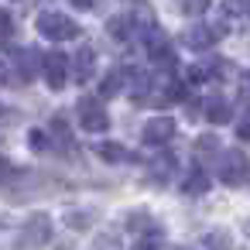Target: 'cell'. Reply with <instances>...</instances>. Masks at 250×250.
<instances>
[{
	"label": "cell",
	"instance_id": "obj_1",
	"mask_svg": "<svg viewBox=\"0 0 250 250\" xmlns=\"http://www.w3.org/2000/svg\"><path fill=\"white\" fill-rule=\"evenodd\" d=\"M38 31L45 38H52V42H72V38H79V24L72 18H65V14H55V11L38 14Z\"/></svg>",
	"mask_w": 250,
	"mask_h": 250
},
{
	"label": "cell",
	"instance_id": "obj_2",
	"mask_svg": "<svg viewBox=\"0 0 250 250\" xmlns=\"http://www.w3.org/2000/svg\"><path fill=\"white\" fill-rule=\"evenodd\" d=\"M52 240V219H48V212H35L28 223H24V229H21V236H18V247L21 250H38V247H45Z\"/></svg>",
	"mask_w": 250,
	"mask_h": 250
},
{
	"label": "cell",
	"instance_id": "obj_3",
	"mask_svg": "<svg viewBox=\"0 0 250 250\" xmlns=\"http://www.w3.org/2000/svg\"><path fill=\"white\" fill-rule=\"evenodd\" d=\"M42 72H45V83L52 89H65V83H69V59H65V52H48L42 59Z\"/></svg>",
	"mask_w": 250,
	"mask_h": 250
},
{
	"label": "cell",
	"instance_id": "obj_4",
	"mask_svg": "<svg viewBox=\"0 0 250 250\" xmlns=\"http://www.w3.org/2000/svg\"><path fill=\"white\" fill-rule=\"evenodd\" d=\"M175 134H178V124H175L171 117H154V120H147V124H144L141 141H144V144H151V147H161V144H168Z\"/></svg>",
	"mask_w": 250,
	"mask_h": 250
},
{
	"label": "cell",
	"instance_id": "obj_5",
	"mask_svg": "<svg viewBox=\"0 0 250 250\" xmlns=\"http://www.w3.org/2000/svg\"><path fill=\"white\" fill-rule=\"evenodd\" d=\"M79 124L89 134H103L110 127V117H106V110L96 100H79Z\"/></svg>",
	"mask_w": 250,
	"mask_h": 250
},
{
	"label": "cell",
	"instance_id": "obj_6",
	"mask_svg": "<svg viewBox=\"0 0 250 250\" xmlns=\"http://www.w3.org/2000/svg\"><path fill=\"white\" fill-rule=\"evenodd\" d=\"M247 168H250V161H247L240 151L219 154V178H223L226 185H240V182L247 178Z\"/></svg>",
	"mask_w": 250,
	"mask_h": 250
},
{
	"label": "cell",
	"instance_id": "obj_7",
	"mask_svg": "<svg viewBox=\"0 0 250 250\" xmlns=\"http://www.w3.org/2000/svg\"><path fill=\"white\" fill-rule=\"evenodd\" d=\"M223 31H226V28H212V24H192V28L185 31V45H188V48H195V52H206V48H212V45L223 38Z\"/></svg>",
	"mask_w": 250,
	"mask_h": 250
},
{
	"label": "cell",
	"instance_id": "obj_8",
	"mask_svg": "<svg viewBox=\"0 0 250 250\" xmlns=\"http://www.w3.org/2000/svg\"><path fill=\"white\" fill-rule=\"evenodd\" d=\"M144 48H147V55H151L154 62H161V65H168V62H171V45H168V35H165L158 24L144 31Z\"/></svg>",
	"mask_w": 250,
	"mask_h": 250
},
{
	"label": "cell",
	"instance_id": "obj_9",
	"mask_svg": "<svg viewBox=\"0 0 250 250\" xmlns=\"http://www.w3.org/2000/svg\"><path fill=\"white\" fill-rule=\"evenodd\" d=\"M96 72V52L93 48H79L76 52V79L79 83H89Z\"/></svg>",
	"mask_w": 250,
	"mask_h": 250
},
{
	"label": "cell",
	"instance_id": "obj_10",
	"mask_svg": "<svg viewBox=\"0 0 250 250\" xmlns=\"http://www.w3.org/2000/svg\"><path fill=\"white\" fill-rule=\"evenodd\" d=\"M93 151H96V158H103V161H110V165H120V161L130 158L127 147H124V144H113V141H100V144H93Z\"/></svg>",
	"mask_w": 250,
	"mask_h": 250
},
{
	"label": "cell",
	"instance_id": "obj_11",
	"mask_svg": "<svg viewBox=\"0 0 250 250\" xmlns=\"http://www.w3.org/2000/svg\"><path fill=\"white\" fill-rule=\"evenodd\" d=\"M229 103L226 100H219V96H212V100H206V110H202V117L209 120V124H226L229 120Z\"/></svg>",
	"mask_w": 250,
	"mask_h": 250
},
{
	"label": "cell",
	"instance_id": "obj_12",
	"mask_svg": "<svg viewBox=\"0 0 250 250\" xmlns=\"http://www.w3.org/2000/svg\"><path fill=\"white\" fill-rule=\"evenodd\" d=\"M127 18H130V24H134L137 31H147V28H154V11L144 4V0H137V4L130 7V14H127Z\"/></svg>",
	"mask_w": 250,
	"mask_h": 250
},
{
	"label": "cell",
	"instance_id": "obj_13",
	"mask_svg": "<svg viewBox=\"0 0 250 250\" xmlns=\"http://www.w3.org/2000/svg\"><path fill=\"white\" fill-rule=\"evenodd\" d=\"M182 192H185V195H206V192H209V175H206L202 168H195V171L182 182Z\"/></svg>",
	"mask_w": 250,
	"mask_h": 250
},
{
	"label": "cell",
	"instance_id": "obj_14",
	"mask_svg": "<svg viewBox=\"0 0 250 250\" xmlns=\"http://www.w3.org/2000/svg\"><path fill=\"white\" fill-rule=\"evenodd\" d=\"M147 171H151L154 182H168V175L175 171V158H171V154H158V158L147 165Z\"/></svg>",
	"mask_w": 250,
	"mask_h": 250
},
{
	"label": "cell",
	"instance_id": "obj_15",
	"mask_svg": "<svg viewBox=\"0 0 250 250\" xmlns=\"http://www.w3.org/2000/svg\"><path fill=\"white\" fill-rule=\"evenodd\" d=\"M106 31H110V38L127 42V38H130V31H134V24H130V18H127V14H117V18H110V21H106Z\"/></svg>",
	"mask_w": 250,
	"mask_h": 250
},
{
	"label": "cell",
	"instance_id": "obj_16",
	"mask_svg": "<svg viewBox=\"0 0 250 250\" xmlns=\"http://www.w3.org/2000/svg\"><path fill=\"white\" fill-rule=\"evenodd\" d=\"M202 250H233V240L226 229H209L202 236Z\"/></svg>",
	"mask_w": 250,
	"mask_h": 250
},
{
	"label": "cell",
	"instance_id": "obj_17",
	"mask_svg": "<svg viewBox=\"0 0 250 250\" xmlns=\"http://www.w3.org/2000/svg\"><path fill=\"white\" fill-rule=\"evenodd\" d=\"M14 59H18V69H21V76H24V79H31V76H35V69H38V62H42L35 48H21Z\"/></svg>",
	"mask_w": 250,
	"mask_h": 250
},
{
	"label": "cell",
	"instance_id": "obj_18",
	"mask_svg": "<svg viewBox=\"0 0 250 250\" xmlns=\"http://www.w3.org/2000/svg\"><path fill=\"white\" fill-rule=\"evenodd\" d=\"M223 14H226L229 21L250 18V0H223Z\"/></svg>",
	"mask_w": 250,
	"mask_h": 250
},
{
	"label": "cell",
	"instance_id": "obj_19",
	"mask_svg": "<svg viewBox=\"0 0 250 250\" xmlns=\"http://www.w3.org/2000/svg\"><path fill=\"white\" fill-rule=\"evenodd\" d=\"M124 76H127V72L113 69V72H110V76H106V79L100 83V96H117V93L124 89Z\"/></svg>",
	"mask_w": 250,
	"mask_h": 250
},
{
	"label": "cell",
	"instance_id": "obj_20",
	"mask_svg": "<svg viewBox=\"0 0 250 250\" xmlns=\"http://www.w3.org/2000/svg\"><path fill=\"white\" fill-rule=\"evenodd\" d=\"M93 219H96V216L86 212V209H72V212L65 216V223H69L72 229H86V226H93Z\"/></svg>",
	"mask_w": 250,
	"mask_h": 250
},
{
	"label": "cell",
	"instance_id": "obj_21",
	"mask_svg": "<svg viewBox=\"0 0 250 250\" xmlns=\"http://www.w3.org/2000/svg\"><path fill=\"white\" fill-rule=\"evenodd\" d=\"M178 7H182V14H188V18H202V14L209 11V0H178Z\"/></svg>",
	"mask_w": 250,
	"mask_h": 250
},
{
	"label": "cell",
	"instance_id": "obj_22",
	"mask_svg": "<svg viewBox=\"0 0 250 250\" xmlns=\"http://www.w3.org/2000/svg\"><path fill=\"white\" fill-rule=\"evenodd\" d=\"M11 35H14V21H11V14H7V11H0V45H7V42H11Z\"/></svg>",
	"mask_w": 250,
	"mask_h": 250
},
{
	"label": "cell",
	"instance_id": "obj_23",
	"mask_svg": "<svg viewBox=\"0 0 250 250\" xmlns=\"http://www.w3.org/2000/svg\"><path fill=\"white\" fill-rule=\"evenodd\" d=\"M144 226H151V212H130L127 229H144Z\"/></svg>",
	"mask_w": 250,
	"mask_h": 250
},
{
	"label": "cell",
	"instance_id": "obj_24",
	"mask_svg": "<svg viewBox=\"0 0 250 250\" xmlns=\"http://www.w3.org/2000/svg\"><path fill=\"white\" fill-rule=\"evenodd\" d=\"M236 137H240V141H250V106H247L243 117L236 120Z\"/></svg>",
	"mask_w": 250,
	"mask_h": 250
},
{
	"label": "cell",
	"instance_id": "obj_25",
	"mask_svg": "<svg viewBox=\"0 0 250 250\" xmlns=\"http://www.w3.org/2000/svg\"><path fill=\"white\" fill-rule=\"evenodd\" d=\"M28 144H31L35 151H45V147H48V134H45V130H31Z\"/></svg>",
	"mask_w": 250,
	"mask_h": 250
},
{
	"label": "cell",
	"instance_id": "obj_26",
	"mask_svg": "<svg viewBox=\"0 0 250 250\" xmlns=\"http://www.w3.org/2000/svg\"><path fill=\"white\" fill-rule=\"evenodd\" d=\"M212 151H216V141H212V137L195 141V154H199V158H206V154H212Z\"/></svg>",
	"mask_w": 250,
	"mask_h": 250
},
{
	"label": "cell",
	"instance_id": "obj_27",
	"mask_svg": "<svg viewBox=\"0 0 250 250\" xmlns=\"http://www.w3.org/2000/svg\"><path fill=\"white\" fill-rule=\"evenodd\" d=\"M93 250H120V247H117V240H113V233H106V236H100V243H96Z\"/></svg>",
	"mask_w": 250,
	"mask_h": 250
},
{
	"label": "cell",
	"instance_id": "obj_28",
	"mask_svg": "<svg viewBox=\"0 0 250 250\" xmlns=\"http://www.w3.org/2000/svg\"><path fill=\"white\" fill-rule=\"evenodd\" d=\"M72 7H79V11H96L100 7V0H69Z\"/></svg>",
	"mask_w": 250,
	"mask_h": 250
},
{
	"label": "cell",
	"instance_id": "obj_29",
	"mask_svg": "<svg viewBox=\"0 0 250 250\" xmlns=\"http://www.w3.org/2000/svg\"><path fill=\"white\" fill-rule=\"evenodd\" d=\"M14 175V165L7 161V158H0V182H4V178H11Z\"/></svg>",
	"mask_w": 250,
	"mask_h": 250
},
{
	"label": "cell",
	"instance_id": "obj_30",
	"mask_svg": "<svg viewBox=\"0 0 250 250\" xmlns=\"http://www.w3.org/2000/svg\"><path fill=\"white\" fill-rule=\"evenodd\" d=\"M134 250H158V247H154V243H147V240H144V243H137V247H134Z\"/></svg>",
	"mask_w": 250,
	"mask_h": 250
}]
</instances>
